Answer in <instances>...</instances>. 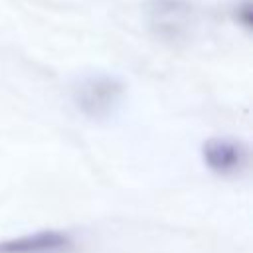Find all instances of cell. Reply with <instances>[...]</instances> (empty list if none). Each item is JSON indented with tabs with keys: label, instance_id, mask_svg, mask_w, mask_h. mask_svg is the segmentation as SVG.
<instances>
[{
	"label": "cell",
	"instance_id": "6da1fadb",
	"mask_svg": "<svg viewBox=\"0 0 253 253\" xmlns=\"http://www.w3.org/2000/svg\"><path fill=\"white\" fill-rule=\"evenodd\" d=\"M125 83L109 73H93L73 87V103L81 115L93 121L111 119L125 99Z\"/></svg>",
	"mask_w": 253,
	"mask_h": 253
},
{
	"label": "cell",
	"instance_id": "7a4b0ae2",
	"mask_svg": "<svg viewBox=\"0 0 253 253\" xmlns=\"http://www.w3.org/2000/svg\"><path fill=\"white\" fill-rule=\"evenodd\" d=\"M204 164L217 176H233L247 164V146L239 140L213 136L202 144Z\"/></svg>",
	"mask_w": 253,
	"mask_h": 253
},
{
	"label": "cell",
	"instance_id": "3957f363",
	"mask_svg": "<svg viewBox=\"0 0 253 253\" xmlns=\"http://www.w3.org/2000/svg\"><path fill=\"white\" fill-rule=\"evenodd\" d=\"M75 239L67 231L40 229L34 233L0 239V253H73Z\"/></svg>",
	"mask_w": 253,
	"mask_h": 253
},
{
	"label": "cell",
	"instance_id": "277c9868",
	"mask_svg": "<svg viewBox=\"0 0 253 253\" xmlns=\"http://www.w3.org/2000/svg\"><path fill=\"white\" fill-rule=\"evenodd\" d=\"M148 22L158 36L178 40L192 24V6L182 0H154L148 8Z\"/></svg>",
	"mask_w": 253,
	"mask_h": 253
}]
</instances>
